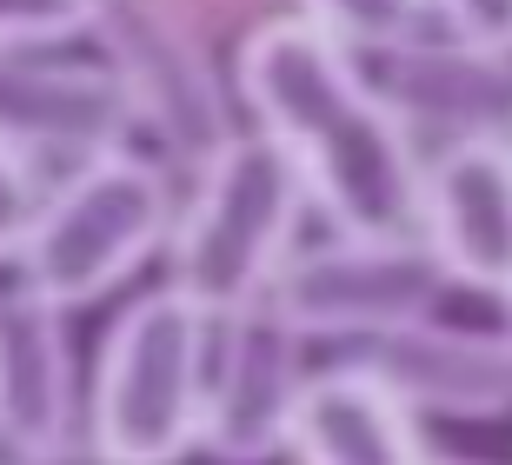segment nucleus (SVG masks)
Masks as SVG:
<instances>
[{
  "label": "nucleus",
  "instance_id": "f03ea898",
  "mask_svg": "<svg viewBox=\"0 0 512 465\" xmlns=\"http://www.w3.org/2000/svg\"><path fill=\"white\" fill-rule=\"evenodd\" d=\"M213 326L180 286L133 299L120 313L94 379V419L87 446L107 465H173L207 432V372Z\"/></svg>",
  "mask_w": 512,
  "mask_h": 465
},
{
  "label": "nucleus",
  "instance_id": "4468645a",
  "mask_svg": "<svg viewBox=\"0 0 512 465\" xmlns=\"http://www.w3.org/2000/svg\"><path fill=\"white\" fill-rule=\"evenodd\" d=\"M306 27H320L340 54H393L419 40V0H300Z\"/></svg>",
  "mask_w": 512,
  "mask_h": 465
},
{
  "label": "nucleus",
  "instance_id": "f8f14e48",
  "mask_svg": "<svg viewBox=\"0 0 512 465\" xmlns=\"http://www.w3.org/2000/svg\"><path fill=\"white\" fill-rule=\"evenodd\" d=\"M0 439L20 459L74 439V359L60 306L27 286L0 293Z\"/></svg>",
  "mask_w": 512,
  "mask_h": 465
},
{
  "label": "nucleus",
  "instance_id": "ddd939ff",
  "mask_svg": "<svg viewBox=\"0 0 512 465\" xmlns=\"http://www.w3.org/2000/svg\"><path fill=\"white\" fill-rule=\"evenodd\" d=\"M286 446L300 452L306 465H426L413 412L353 359H340L326 372H306Z\"/></svg>",
  "mask_w": 512,
  "mask_h": 465
},
{
  "label": "nucleus",
  "instance_id": "6ab92c4d",
  "mask_svg": "<svg viewBox=\"0 0 512 465\" xmlns=\"http://www.w3.org/2000/svg\"><path fill=\"white\" fill-rule=\"evenodd\" d=\"M439 465H479V459H439Z\"/></svg>",
  "mask_w": 512,
  "mask_h": 465
},
{
  "label": "nucleus",
  "instance_id": "9b49d317",
  "mask_svg": "<svg viewBox=\"0 0 512 465\" xmlns=\"http://www.w3.org/2000/svg\"><path fill=\"white\" fill-rule=\"evenodd\" d=\"M386 107L413 127H446L453 140H506L512 127V67L506 54L466 40H406L386 54Z\"/></svg>",
  "mask_w": 512,
  "mask_h": 465
},
{
  "label": "nucleus",
  "instance_id": "f3484780",
  "mask_svg": "<svg viewBox=\"0 0 512 465\" xmlns=\"http://www.w3.org/2000/svg\"><path fill=\"white\" fill-rule=\"evenodd\" d=\"M439 7L453 20V40L512 60V0H439Z\"/></svg>",
  "mask_w": 512,
  "mask_h": 465
},
{
  "label": "nucleus",
  "instance_id": "6e6552de",
  "mask_svg": "<svg viewBox=\"0 0 512 465\" xmlns=\"http://www.w3.org/2000/svg\"><path fill=\"white\" fill-rule=\"evenodd\" d=\"M133 100L120 74L100 67H74V60H34V54H0V147L27 153H114L127 140Z\"/></svg>",
  "mask_w": 512,
  "mask_h": 465
},
{
  "label": "nucleus",
  "instance_id": "39448f33",
  "mask_svg": "<svg viewBox=\"0 0 512 465\" xmlns=\"http://www.w3.org/2000/svg\"><path fill=\"white\" fill-rule=\"evenodd\" d=\"M453 279L439 273L433 246L419 240H333L293 253L273 279V306L300 339H346L366 346L380 333L419 326L439 313Z\"/></svg>",
  "mask_w": 512,
  "mask_h": 465
},
{
  "label": "nucleus",
  "instance_id": "f257e3e1",
  "mask_svg": "<svg viewBox=\"0 0 512 465\" xmlns=\"http://www.w3.org/2000/svg\"><path fill=\"white\" fill-rule=\"evenodd\" d=\"M240 93L340 240H413L426 167L386 93L306 20H266L240 47Z\"/></svg>",
  "mask_w": 512,
  "mask_h": 465
},
{
  "label": "nucleus",
  "instance_id": "2eb2a0df",
  "mask_svg": "<svg viewBox=\"0 0 512 465\" xmlns=\"http://www.w3.org/2000/svg\"><path fill=\"white\" fill-rule=\"evenodd\" d=\"M94 20H100V0H0V54L94 34Z\"/></svg>",
  "mask_w": 512,
  "mask_h": 465
},
{
  "label": "nucleus",
  "instance_id": "1a4fd4ad",
  "mask_svg": "<svg viewBox=\"0 0 512 465\" xmlns=\"http://www.w3.org/2000/svg\"><path fill=\"white\" fill-rule=\"evenodd\" d=\"M346 359L373 372L406 412H446V419L512 412V346L499 333H459L439 313L366 339Z\"/></svg>",
  "mask_w": 512,
  "mask_h": 465
},
{
  "label": "nucleus",
  "instance_id": "0eeeda50",
  "mask_svg": "<svg viewBox=\"0 0 512 465\" xmlns=\"http://www.w3.org/2000/svg\"><path fill=\"white\" fill-rule=\"evenodd\" d=\"M439 273L473 293H512V140H453L426 167L419 206Z\"/></svg>",
  "mask_w": 512,
  "mask_h": 465
},
{
  "label": "nucleus",
  "instance_id": "a211bd4d",
  "mask_svg": "<svg viewBox=\"0 0 512 465\" xmlns=\"http://www.w3.org/2000/svg\"><path fill=\"white\" fill-rule=\"evenodd\" d=\"M499 339H506V346H512V293L499 299Z\"/></svg>",
  "mask_w": 512,
  "mask_h": 465
},
{
  "label": "nucleus",
  "instance_id": "7ed1b4c3",
  "mask_svg": "<svg viewBox=\"0 0 512 465\" xmlns=\"http://www.w3.org/2000/svg\"><path fill=\"white\" fill-rule=\"evenodd\" d=\"M306 186L266 133H233L220 153L200 160L187 213L173 226V286L213 319L273 293L280 266L293 260Z\"/></svg>",
  "mask_w": 512,
  "mask_h": 465
},
{
  "label": "nucleus",
  "instance_id": "20e7f679",
  "mask_svg": "<svg viewBox=\"0 0 512 465\" xmlns=\"http://www.w3.org/2000/svg\"><path fill=\"white\" fill-rule=\"evenodd\" d=\"M167 233V180L153 160L114 147L67 173L40 200V220L20 246V286L47 306H87L133 273Z\"/></svg>",
  "mask_w": 512,
  "mask_h": 465
},
{
  "label": "nucleus",
  "instance_id": "9d476101",
  "mask_svg": "<svg viewBox=\"0 0 512 465\" xmlns=\"http://www.w3.org/2000/svg\"><path fill=\"white\" fill-rule=\"evenodd\" d=\"M100 47H107V67L120 74L133 100V120H147L187 153H220L233 140L227 113H220V93H213L207 67H200V47H193L180 27H167L147 7H120V14L94 20Z\"/></svg>",
  "mask_w": 512,
  "mask_h": 465
},
{
  "label": "nucleus",
  "instance_id": "dca6fc26",
  "mask_svg": "<svg viewBox=\"0 0 512 465\" xmlns=\"http://www.w3.org/2000/svg\"><path fill=\"white\" fill-rule=\"evenodd\" d=\"M34 220H40L34 167H27L14 147H0V253H20L27 233H34Z\"/></svg>",
  "mask_w": 512,
  "mask_h": 465
},
{
  "label": "nucleus",
  "instance_id": "423d86ee",
  "mask_svg": "<svg viewBox=\"0 0 512 465\" xmlns=\"http://www.w3.org/2000/svg\"><path fill=\"white\" fill-rule=\"evenodd\" d=\"M306 339L286 326L273 299H253L213 333V372H207V432L200 446L220 459H266L286 446L293 412H300L306 372H300Z\"/></svg>",
  "mask_w": 512,
  "mask_h": 465
}]
</instances>
